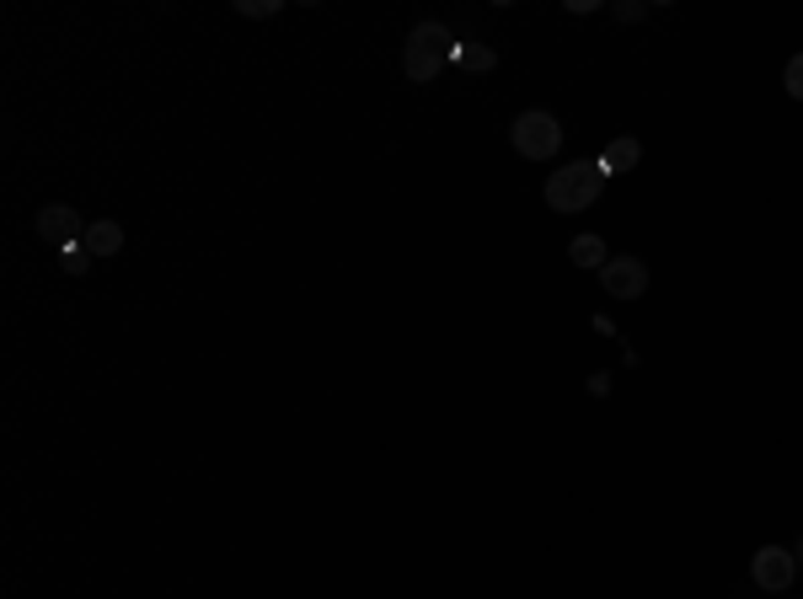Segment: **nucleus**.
<instances>
[{
	"label": "nucleus",
	"mask_w": 803,
	"mask_h": 599,
	"mask_svg": "<svg viewBox=\"0 0 803 599\" xmlns=\"http://www.w3.org/2000/svg\"><path fill=\"white\" fill-rule=\"evenodd\" d=\"M80 246H86L91 257H119V252H123L119 220H91V225H86V236H80Z\"/></svg>",
	"instance_id": "nucleus-7"
},
{
	"label": "nucleus",
	"mask_w": 803,
	"mask_h": 599,
	"mask_svg": "<svg viewBox=\"0 0 803 599\" xmlns=\"http://www.w3.org/2000/svg\"><path fill=\"white\" fill-rule=\"evenodd\" d=\"M38 225H43V236L54 241L59 252H65V246H76V236H86V225L76 220V209H70V203H48V209L38 214Z\"/></svg>",
	"instance_id": "nucleus-6"
},
{
	"label": "nucleus",
	"mask_w": 803,
	"mask_h": 599,
	"mask_svg": "<svg viewBox=\"0 0 803 599\" xmlns=\"http://www.w3.org/2000/svg\"><path fill=\"white\" fill-rule=\"evenodd\" d=\"M788 97H799V102H803V54L788 59Z\"/></svg>",
	"instance_id": "nucleus-13"
},
{
	"label": "nucleus",
	"mask_w": 803,
	"mask_h": 599,
	"mask_svg": "<svg viewBox=\"0 0 803 599\" xmlns=\"http://www.w3.org/2000/svg\"><path fill=\"white\" fill-rule=\"evenodd\" d=\"M241 16H279V0H237Z\"/></svg>",
	"instance_id": "nucleus-12"
},
{
	"label": "nucleus",
	"mask_w": 803,
	"mask_h": 599,
	"mask_svg": "<svg viewBox=\"0 0 803 599\" xmlns=\"http://www.w3.org/2000/svg\"><path fill=\"white\" fill-rule=\"evenodd\" d=\"M450 59H455V43H450V27H444V22H418L413 38H407V48H402V70H407V80H440Z\"/></svg>",
	"instance_id": "nucleus-2"
},
{
	"label": "nucleus",
	"mask_w": 803,
	"mask_h": 599,
	"mask_svg": "<svg viewBox=\"0 0 803 599\" xmlns=\"http://www.w3.org/2000/svg\"><path fill=\"white\" fill-rule=\"evenodd\" d=\"M750 578L771 589V595H788L793 589V578H799V557L788 552V546H761L756 562H750Z\"/></svg>",
	"instance_id": "nucleus-4"
},
{
	"label": "nucleus",
	"mask_w": 803,
	"mask_h": 599,
	"mask_svg": "<svg viewBox=\"0 0 803 599\" xmlns=\"http://www.w3.org/2000/svg\"><path fill=\"white\" fill-rule=\"evenodd\" d=\"M601 193H605L601 160H573V166H558V171L547 177V203H552L558 214H579V209H590Z\"/></svg>",
	"instance_id": "nucleus-1"
},
{
	"label": "nucleus",
	"mask_w": 803,
	"mask_h": 599,
	"mask_svg": "<svg viewBox=\"0 0 803 599\" xmlns=\"http://www.w3.org/2000/svg\"><path fill=\"white\" fill-rule=\"evenodd\" d=\"M793 557H799V562H803V541H799V552H793Z\"/></svg>",
	"instance_id": "nucleus-14"
},
{
	"label": "nucleus",
	"mask_w": 803,
	"mask_h": 599,
	"mask_svg": "<svg viewBox=\"0 0 803 599\" xmlns=\"http://www.w3.org/2000/svg\"><path fill=\"white\" fill-rule=\"evenodd\" d=\"M59 268H65V274H76V279H80V274L91 268V252H86L80 241H76V246H65V252H59Z\"/></svg>",
	"instance_id": "nucleus-11"
},
{
	"label": "nucleus",
	"mask_w": 803,
	"mask_h": 599,
	"mask_svg": "<svg viewBox=\"0 0 803 599\" xmlns=\"http://www.w3.org/2000/svg\"><path fill=\"white\" fill-rule=\"evenodd\" d=\"M568 257L579 263V268H605L610 257H605V241L601 236H579L573 246H568Z\"/></svg>",
	"instance_id": "nucleus-9"
},
{
	"label": "nucleus",
	"mask_w": 803,
	"mask_h": 599,
	"mask_svg": "<svg viewBox=\"0 0 803 599\" xmlns=\"http://www.w3.org/2000/svg\"><path fill=\"white\" fill-rule=\"evenodd\" d=\"M455 65H461V70H493V65H498V54H493V48H482V43H455Z\"/></svg>",
	"instance_id": "nucleus-10"
},
{
	"label": "nucleus",
	"mask_w": 803,
	"mask_h": 599,
	"mask_svg": "<svg viewBox=\"0 0 803 599\" xmlns=\"http://www.w3.org/2000/svg\"><path fill=\"white\" fill-rule=\"evenodd\" d=\"M601 284L610 300H638L648 289V268H642V257H610L601 268Z\"/></svg>",
	"instance_id": "nucleus-5"
},
{
	"label": "nucleus",
	"mask_w": 803,
	"mask_h": 599,
	"mask_svg": "<svg viewBox=\"0 0 803 599\" xmlns=\"http://www.w3.org/2000/svg\"><path fill=\"white\" fill-rule=\"evenodd\" d=\"M638 160H642L638 140H610V145H605V156H601V171H605V177H616V171H632Z\"/></svg>",
	"instance_id": "nucleus-8"
},
{
	"label": "nucleus",
	"mask_w": 803,
	"mask_h": 599,
	"mask_svg": "<svg viewBox=\"0 0 803 599\" xmlns=\"http://www.w3.org/2000/svg\"><path fill=\"white\" fill-rule=\"evenodd\" d=\"M509 140H515V151H520L525 160H552L562 151V123L536 108V113H520V119H515Z\"/></svg>",
	"instance_id": "nucleus-3"
}]
</instances>
